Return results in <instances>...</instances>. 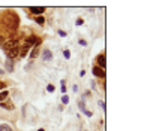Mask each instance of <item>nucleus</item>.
<instances>
[{"label":"nucleus","instance_id":"obj_1","mask_svg":"<svg viewBox=\"0 0 156 131\" xmlns=\"http://www.w3.org/2000/svg\"><path fill=\"white\" fill-rule=\"evenodd\" d=\"M0 22L3 27H6L11 31H15L20 27V17L14 11H3V14L0 15Z\"/></svg>","mask_w":156,"mask_h":131},{"label":"nucleus","instance_id":"obj_6","mask_svg":"<svg viewBox=\"0 0 156 131\" xmlns=\"http://www.w3.org/2000/svg\"><path fill=\"white\" fill-rule=\"evenodd\" d=\"M0 109H5V110H14L15 109V106H14V103H11V101H2L0 103Z\"/></svg>","mask_w":156,"mask_h":131},{"label":"nucleus","instance_id":"obj_17","mask_svg":"<svg viewBox=\"0 0 156 131\" xmlns=\"http://www.w3.org/2000/svg\"><path fill=\"white\" fill-rule=\"evenodd\" d=\"M53 91H54V85H51V84L47 85V93H53Z\"/></svg>","mask_w":156,"mask_h":131},{"label":"nucleus","instance_id":"obj_13","mask_svg":"<svg viewBox=\"0 0 156 131\" xmlns=\"http://www.w3.org/2000/svg\"><path fill=\"white\" fill-rule=\"evenodd\" d=\"M78 107H80V110H81V112H84V110H86V104H84V100H80V101H78Z\"/></svg>","mask_w":156,"mask_h":131},{"label":"nucleus","instance_id":"obj_11","mask_svg":"<svg viewBox=\"0 0 156 131\" xmlns=\"http://www.w3.org/2000/svg\"><path fill=\"white\" fill-rule=\"evenodd\" d=\"M0 131H14V130H12V127L8 125V124H0Z\"/></svg>","mask_w":156,"mask_h":131},{"label":"nucleus","instance_id":"obj_9","mask_svg":"<svg viewBox=\"0 0 156 131\" xmlns=\"http://www.w3.org/2000/svg\"><path fill=\"white\" fill-rule=\"evenodd\" d=\"M8 98H9V91H8V90L0 91V103H2V101H6Z\"/></svg>","mask_w":156,"mask_h":131},{"label":"nucleus","instance_id":"obj_24","mask_svg":"<svg viewBox=\"0 0 156 131\" xmlns=\"http://www.w3.org/2000/svg\"><path fill=\"white\" fill-rule=\"evenodd\" d=\"M5 40H6L5 36H2V34H0V43H2V45H3V42H5Z\"/></svg>","mask_w":156,"mask_h":131},{"label":"nucleus","instance_id":"obj_20","mask_svg":"<svg viewBox=\"0 0 156 131\" xmlns=\"http://www.w3.org/2000/svg\"><path fill=\"white\" fill-rule=\"evenodd\" d=\"M75 24H77V25H83V24H84V19H83V18H78Z\"/></svg>","mask_w":156,"mask_h":131},{"label":"nucleus","instance_id":"obj_27","mask_svg":"<svg viewBox=\"0 0 156 131\" xmlns=\"http://www.w3.org/2000/svg\"><path fill=\"white\" fill-rule=\"evenodd\" d=\"M38 131H45V130H42V128H41V130H38Z\"/></svg>","mask_w":156,"mask_h":131},{"label":"nucleus","instance_id":"obj_21","mask_svg":"<svg viewBox=\"0 0 156 131\" xmlns=\"http://www.w3.org/2000/svg\"><path fill=\"white\" fill-rule=\"evenodd\" d=\"M58 36H60V38H66V33H65L63 30H58Z\"/></svg>","mask_w":156,"mask_h":131},{"label":"nucleus","instance_id":"obj_15","mask_svg":"<svg viewBox=\"0 0 156 131\" xmlns=\"http://www.w3.org/2000/svg\"><path fill=\"white\" fill-rule=\"evenodd\" d=\"M62 103H63V104H68V103H69V97H68V95H63V97H62Z\"/></svg>","mask_w":156,"mask_h":131},{"label":"nucleus","instance_id":"obj_23","mask_svg":"<svg viewBox=\"0 0 156 131\" xmlns=\"http://www.w3.org/2000/svg\"><path fill=\"white\" fill-rule=\"evenodd\" d=\"M84 115H86V116H92V112H90V110H87V109H86V110H84Z\"/></svg>","mask_w":156,"mask_h":131},{"label":"nucleus","instance_id":"obj_26","mask_svg":"<svg viewBox=\"0 0 156 131\" xmlns=\"http://www.w3.org/2000/svg\"><path fill=\"white\" fill-rule=\"evenodd\" d=\"M0 75H5V70H0Z\"/></svg>","mask_w":156,"mask_h":131},{"label":"nucleus","instance_id":"obj_5","mask_svg":"<svg viewBox=\"0 0 156 131\" xmlns=\"http://www.w3.org/2000/svg\"><path fill=\"white\" fill-rule=\"evenodd\" d=\"M30 48H32V46H30V45H27V43L24 42V43L21 45V48H20V57H21V58H24V57L27 55V52H29V49H30Z\"/></svg>","mask_w":156,"mask_h":131},{"label":"nucleus","instance_id":"obj_12","mask_svg":"<svg viewBox=\"0 0 156 131\" xmlns=\"http://www.w3.org/2000/svg\"><path fill=\"white\" fill-rule=\"evenodd\" d=\"M35 21H36L38 25H44V24H45V18H44V17H36Z\"/></svg>","mask_w":156,"mask_h":131},{"label":"nucleus","instance_id":"obj_8","mask_svg":"<svg viewBox=\"0 0 156 131\" xmlns=\"http://www.w3.org/2000/svg\"><path fill=\"white\" fill-rule=\"evenodd\" d=\"M5 66H6V70L9 72V73H12L14 72V60H11V58H6V61H5Z\"/></svg>","mask_w":156,"mask_h":131},{"label":"nucleus","instance_id":"obj_22","mask_svg":"<svg viewBox=\"0 0 156 131\" xmlns=\"http://www.w3.org/2000/svg\"><path fill=\"white\" fill-rule=\"evenodd\" d=\"M80 45H83V46H86V45H87V42H86L84 39H80Z\"/></svg>","mask_w":156,"mask_h":131},{"label":"nucleus","instance_id":"obj_3","mask_svg":"<svg viewBox=\"0 0 156 131\" xmlns=\"http://www.w3.org/2000/svg\"><path fill=\"white\" fill-rule=\"evenodd\" d=\"M93 75L96 76V77H101V79H104L105 77V70L104 69H101V67H98V66H93Z\"/></svg>","mask_w":156,"mask_h":131},{"label":"nucleus","instance_id":"obj_25","mask_svg":"<svg viewBox=\"0 0 156 131\" xmlns=\"http://www.w3.org/2000/svg\"><path fill=\"white\" fill-rule=\"evenodd\" d=\"M72 90H74V93H77V91H78V87H77V85H74V87H72Z\"/></svg>","mask_w":156,"mask_h":131},{"label":"nucleus","instance_id":"obj_16","mask_svg":"<svg viewBox=\"0 0 156 131\" xmlns=\"http://www.w3.org/2000/svg\"><path fill=\"white\" fill-rule=\"evenodd\" d=\"M5 88H8V82H5V80H0V90H5Z\"/></svg>","mask_w":156,"mask_h":131},{"label":"nucleus","instance_id":"obj_2","mask_svg":"<svg viewBox=\"0 0 156 131\" xmlns=\"http://www.w3.org/2000/svg\"><path fill=\"white\" fill-rule=\"evenodd\" d=\"M29 11H30V14H33V15L42 17V15H44V12H45L47 9H45V8H42V6H32V8H29Z\"/></svg>","mask_w":156,"mask_h":131},{"label":"nucleus","instance_id":"obj_10","mask_svg":"<svg viewBox=\"0 0 156 131\" xmlns=\"http://www.w3.org/2000/svg\"><path fill=\"white\" fill-rule=\"evenodd\" d=\"M38 55H39V46H33V49L30 52V58L33 60V58H36Z\"/></svg>","mask_w":156,"mask_h":131},{"label":"nucleus","instance_id":"obj_14","mask_svg":"<svg viewBox=\"0 0 156 131\" xmlns=\"http://www.w3.org/2000/svg\"><path fill=\"white\" fill-rule=\"evenodd\" d=\"M62 94H66V80H62Z\"/></svg>","mask_w":156,"mask_h":131},{"label":"nucleus","instance_id":"obj_19","mask_svg":"<svg viewBox=\"0 0 156 131\" xmlns=\"http://www.w3.org/2000/svg\"><path fill=\"white\" fill-rule=\"evenodd\" d=\"M98 106H99V107H102V110H105V103H104L102 100H99V101H98Z\"/></svg>","mask_w":156,"mask_h":131},{"label":"nucleus","instance_id":"obj_7","mask_svg":"<svg viewBox=\"0 0 156 131\" xmlns=\"http://www.w3.org/2000/svg\"><path fill=\"white\" fill-rule=\"evenodd\" d=\"M42 58H44V61H51L53 52H51L48 48H44V49H42Z\"/></svg>","mask_w":156,"mask_h":131},{"label":"nucleus","instance_id":"obj_18","mask_svg":"<svg viewBox=\"0 0 156 131\" xmlns=\"http://www.w3.org/2000/svg\"><path fill=\"white\" fill-rule=\"evenodd\" d=\"M63 55H65V58L68 60V58H71V52H69L68 49H65V51H63Z\"/></svg>","mask_w":156,"mask_h":131},{"label":"nucleus","instance_id":"obj_4","mask_svg":"<svg viewBox=\"0 0 156 131\" xmlns=\"http://www.w3.org/2000/svg\"><path fill=\"white\" fill-rule=\"evenodd\" d=\"M96 66L105 70V54H99L96 57Z\"/></svg>","mask_w":156,"mask_h":131}]
</instances>
